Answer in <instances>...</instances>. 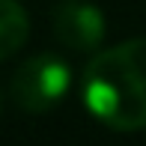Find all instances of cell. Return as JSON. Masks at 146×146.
Listing matches in <instances>:
<instances>
[{
    "label": "cell",
    "instance_id": "cell-4",
    "mask_svg": "<svg viewBox=\"0 0 146 146\" xmlns=\"http://www.w3.org/2000/svg\"><path fill=\"white\" fill-rule=\"evenodd\" d=\"M30 36V18L18 0H0V63L24 48Z\"/></svg>",
    "mask_w": 146,
    "mask_h": 146
},
{
    "label": "cell",
    "instance_id": "cell-2",
    "mask_svg": "<svg viewBox=\"0 0 146 146\" xmlns=\"http://www.w3.org/2000/svg\"><path fill=\"white\" fill-rule=\"evenodd\" d=\"M72 87V66L60 54L45 51L24 60L12 75V102L27 113H48L66 98Z\"/></svg>",
    "mask_w": 146,
    "mask_h": 146
},
{
    "label": "cell",
    "instance_id": "cell-3",
    "mask_svg": "<svg viewBox=\"0 0 146 146\" xmlns=\"http://www.w3.org/2000/svg\"><path fill=\"white\" fill-rule=\"evenodd\" d=\"M51 27L66 48L96 51L108 33V21L104 12L90 0H60L51 12Z\"/></svg>",
    "mask_w": 146,
    "mask_h": 146
},
{
    "label": "cell",
    "instance_id": "cell-1",
    "mask_svg": "<svg viewBox=\"0 0 146 146\" xmlns=\"http://www.w3.org/2000/svg\"><path fill=\"white\" fill-rule=\"evenodd\" d=\"M84 104L113 131L146 128V36L96 54L84 69Z\"/></svg>",
    "mask_w": 146,
    "mask_h": 146
}]
</instances>
